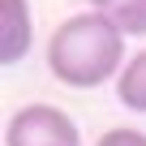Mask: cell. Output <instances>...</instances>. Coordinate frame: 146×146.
Wrapping results in <instances>:
<instances>
[{
  "mask_svg": "<svg viewBox=\"0 0 146 146\" xmlns=\"http://www.w3.org/2000/svg\"><path fill=\"white\" fill-rule=\"evenodd\" d=\"M125 35L108 13H73L47 39V73L69 90H95L120 78L125 69Z\"/></svg>",
  "mask_w": 146,
  "mask_h": 146,
  "instance_id": "obj_1",
  "label": "cell"
},
{
  "mask_svg": "<svg viewBox=\"0 0 146 146\" xmlns=\"http://www.w3.org/2000/svg\"><path fill=\"white\" fill-rule=\"evenodd\" d=\"M95 146H146V133L133 129V125H116V129H108Z\"/></svg>",
  "mask_w": 146,
  "mask_h": 146,
  "instance_id": "obj_6",
  "label": "cell"
},
{
  "mask_svg": "<svg viewBox=\"0 0 146 146\" xmlns=\"http://www.w3.org/2000/svg\"><path fill=\"white\" fill-rule=\"evenodd\" d=\"M5 146H82L73 116L56 103H26L9 116Z\"/></svg>",
  "mask_w": 146,
  "mask_h": 146,
  "instance_id": "obj_2",
  "label": "cell"
},
{
  "mask_svg": "<svg viewBox=\"0 0 146 146\" xmlns=\"http://www.w3.org/2000/svg\"><path fill=\"white\" fill-rule=\"evenodd\" d=\"M108 17L120 26L125 39H129V35H146V0H120Z\"/></svg>",
  "mask_w": 146,
  "mask_h": 146,
  "instance_id": "obj_5",
  "label": "cell"
},
{
  "mask_svg": "<svg viewBox=\"0 0 146 146\" xmlns=\"http://www.w3.org/2000/svg\"><path fill=\"white\" fill-rule=\"evenodd\" d=\"M82 5H90L95 13H112V9L120 5V0H82Z\"/></svg>",
  "mask_w": 146,
  "mask_h": 146,
  "instance_id": "obj_7",
  "label": "cell"
},
{
  "mask_svg": "<svg viewBox=\"0 0 146 146\" xmlns=\"http://www.w3.org/2000/svg\"><path fill=\"white\" fill-rule=\"evenodd\" d=\"M116 99L125 112L133 116H146V47L129 56V64L120 69V78H116Z\"/></svg>",
  "mask_w": 146,
  "mask_h": 146,
  "instance_id": "obj_4",
  "label": "cell"
},
{
  "mask_svg": "<svg viewBox=\"0 0 146 146\" xmlns=\"http://www.w3.org/2000/svg\"><path fill=\"white\" fill-rule=\"evenodd\" d=\"M30 43H35L30 0H0V60H5V64L26 60Z\"/></svg>",
  "mask_w": 146,
  "mask_h": 146,
  "instance_id": "obj_3",
  "label": "cell"
}]
</instances>
